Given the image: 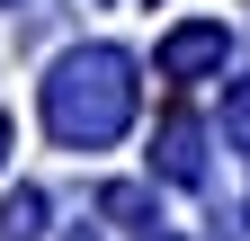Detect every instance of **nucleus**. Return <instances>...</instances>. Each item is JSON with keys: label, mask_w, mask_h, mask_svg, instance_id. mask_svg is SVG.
Listing matches in <instances>:
<instances>
[{"label": "nucleus", "mask_w": 250, "mask_h": 241, "mask_svg": "<svg viewBox=\"0 0 250 241\" xmlns=\"http://www.w3.org/2000/svg\"><path fill=\"white\" fill-rule=\"evenodd\" d=\"M161 241H170V232H161Z\"/></svg>", "instance_id": "5"}, {"label": "nucleus", "mask_w": 250, "mask_h": 241, "mask_svg": "<svg viewBox=\"0 0 250 241\" xmlns=\"http://www.w3.org/2000/svg\"><path fill=\"white\" fill-rule=\"evenodd\" d=\"M125 116H134V63L107 54V45L72 54V63L45 80V125L62 143H81V152H89V143H116Z\"/></svg>", "instance_id": "1"}, {"label": "nucleus", "mask_w": 250, "mask_h": 241, "mask_svg": "<svg viewBox=\"0 0 250 241\" xmlns=\"http://www.w3.org/2000/svg\"><path fill=\"white\" fill-rule=\"evenodd\" d=\"M36 223H45V197L36 188H18L9 205H0V241H36Z\"/></svg>", "instance_id": "3"}, {"label": "nucleus", "mask_w": 250, "mask_h": 241, "mask_svg": "<svg viewBox=\"0 0 250 241\" xmlns=\"http://www.w3.org/2000/svg\"><path fill=\"white\" fill-rule=\"evenodd\" d=\"M206 63H224V27H179L161 45V72H206Z\"/></svg>", "instance_id": "2"}, {"label": "nucleus", "mask_w": 250, "mask_h": 241, "mask_svg": "<svg viewBox=\"0 0 250 241\" xmlns=\"http://www.w3.org/2000/svg\"><path fill=\"white\" fill-rule=\"evenodd\" d=\"M0 152H9V125H0Z\"/></svg>", "instance_id": "4"}]
</instances>
